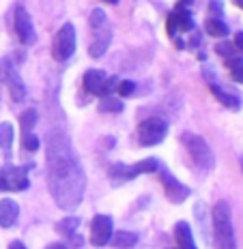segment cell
<instances>
[{
	"label": "cell",
	"mask_w": 243,
	"mask_h": 249,
	"mask_svg": "<svg viewBox=\"0 0 243 249\" xmlns=\"http://www.w3.org/2000/svg\"><path fill=\"white\" fill-rule=\"evenodd\" d=\"M22 144H24V148L26 150H37L39 148V138L37 136H33V133H24V140H22Z\"/></svg>",
	"instance_id": "28"
},
{
	"label": "cell",
	"mask_w": 243,
	"mask_h": 249,
	"mask_svg": "<svg viewBox=\"0 0 243 249\" xmlns=\"http://www.w3.org/2000/svg\"><path fill=\"white\" fill-rule=\"evenodd\" d=\"M75 52V28L74 24H65L63 28L56 33L54 43H52V54L56 60H67Z\"/></svg>",
	"instance_id": "6"
},
{
	"label": "cell",
	"mask_w": 243,
	"mask_h": 249,
	"mask_svg": "<svg viewBox=\"0 0 243 249\" xmlns=\"http://www.w3.org/2000/svg\"><path fill=\"white\" fill-rule=\"evenodd\" d=\"M9 249H26L24 243H19V241H13L11 245H9Z\"/></svg>",
	"instance_id": "30"
},
{
	"label": "cell",
	"mask_w": 243,
	"mask_h": 249,
	"mask_svg": "<svg viewBox=\"0 0 243 249\" xmlns=\"http://www.w3.org/2000/svg\"><path fill=\"white\" fill-rule=\"evenodd\" d=\"M15 35H18L19 41L26 45L35 43V26L24 7H19L18 11H15Z\"/></svg>",
	"instance_id": "12"
},
{
	"label": "cell",
	"mask_w": 243,
	"mask_h": 249,
	"mask_svg": "<svg viewBox=\"0 0 243 249\" xmlns=\"http://www.w3.org/2000/svg\"><path fill=\"white\" fill-rule=\"evenodd\" d=\"M213 238L215 249H237L230 206L226 202H218L213 206Z\"/></svg>",
	"instance_id": "2"
},
{
	"label": "cell",
	"mask_w": 243,
	"mask_h": 249,
	"mask_svg": "<svg viewBox=\"0 0 243 249\" xmlns=\"http://www.w3.org/2000/svg\"><path fill=\"white\" fill-rule=\"evenodd\" d=\"M99 112H123V101L121 99H114V97H101L99 101Z\"/></svg>",
	"instance_id": "21"
},
{
	"label": "cell",
	"mask_w": 243,
	"mask_h": 249,
	"mask_svg": "<svg viewBox=\"0 0 243 249\" xmlns=\"http://www.w3.org/2000/svg\"><path fill=\"white\" fill-rule=\"evenodd\" d=\"M235 2H237V4H239V7H241V9H243V0H235Z\"/></svg>",
	"instance_id": "34"
},
{
	"label": "cell",
	"mask_w": 243,
	"mask_h": 249,
	"mask_svg": "<svg viewBox=\"0 0 243 249\" xmlns=\"http://www.w3.org/2000/svg\"><path fill=\"white\" fill-rule=\"evenodd\" d=\"M211 90H213V95L218 97V99L224 103L226 107H232V110H237V107L241 106V99L237 95H232V92H228V90H224L222 86H218V84H211Z\"/></svg>",
	"instance_id": "17"
},
{
	"label": "cell",
	"mask_w": 243,
	"mask_h": 249,
	"mask_svg": "<svg viewBox=\"0 0 243 249\" xmlns=\"http://www.w3.org/2000/svg\"><path fill=\"white\" fill-rule=\"evenodd\" d=\"M106 82H108V75L99 69H89L84 73V88L91 95L106 97Z\"/></svg>",
	"instance_id": "14"
},
{
	"label": "cell",
	"mask_w": 243,
	"mask_h": 249,
	"mask_svg": "<svg viewBox=\"0 0 243 249\" xmlns=\"http://www.w3.org/2000/svg\"><path fill=\"white\" fill-rule=\"evenodd\" d=\"M183 144H185V148H187V153L192 155L194 163L198 165V168L211 170L215 165L213 150H211V146L200 136H196V133H183Z\"/></svg>",
	"instance_id": "3"
},
{
	"label": "cell",
	"mask_w": 243,
	"mask_h": 249,
	"mask_svg": "<svg viewBox=\"0 0 243 249\" xmlns=\"http://www.w3.org/2000/svg\"><path fill=\"white\" fill-rule=\"evenodd\" d=\"M0 84H4L9 88L13 101H24V97H26L24 82H22V77H19V73L15 71L13 62L9 58L0 60Z\"/></svg>",
	"instance_id": "5"
},
{
	"label": "cell",
	"mask_w": 243,
	"mask_h": 249,
	"mask_svg": "<svg viewBox=\"0 0 243 249\" xmlns=\"http://www.w3.org/2000/svg\"><path fill=\"white\" fill-rule=\"evenodd\" d=\"M93 33H95V37H93L91 45H89V54L93 58H99V56L106 54L108 45H110V39H112V30L106 26H99V28H93Z\"/></svg>",
	"instance_id": "13"
},
{
	"label": "cell",
	"mask_w": 243,
	"mask_h": 249,
	"mask_svg": "<svg viewBox=\"0 0 243 249\" xmlns=\"http://www.w3.org/2000/svg\"><path fill=\"white\" fill-rule=\"evenodd\" d=\"M159 168V161L157 159H144V161H138L133 165H123V163H116L112 165L110 170V176L116 180H129V178H136L138 174H149V172H157Z\"/></svg>",
	"instance_id": "7"
},
{
	"label": "cell",
	"mask_w": 243,
	"mask_h": 249,
	"mask_svg": "<svg viewBox=\"0 0 243 249\" xmlns=\"http://www.w3.org/2000/svg\"><path fill=\"white\" fill-rule=\"evenodd\" d=\"M189 30H194L192 13L185 9V4H177L168 18V35L172 39H177L179 33H189Z\"/></svg>",
	"instance_id": "9"
},
{
	"label": "cell",
	"mask_w": 243,
	"mask_h": 249,
	"mask_svg": "<svg viewBox=\"0 0 243 249\" xmlns=\"http://www.w3.org/2000/svg\"><path fill=\"white\" fill-rule=\"evenodd\" d=\"M103 2H110V4H116L118 0H103Z\"/></svg>",
	"instance_id": "32"
},
{
	"label": "cell",
	"mask_w": 243,
	"mask_h": 249,
	"mask_svg": "<svg viewBox=\"0 0 243 249\" xmlns=\"http://www.w3.org/2000/svg\"><path fill=\"white\" fill-rule=\"evenodd\" d=\"M174 236H177L179 249H196V243H194V236H192V228L185 224V221H179V224L174 226Z\"/></svg>",
	"instance_id": "16"
},
{
	"label": "cell",
	"mask_w": 243,
	"mask_h": 249,
	"mask_svg": "<svg viewBox=\"0 0 243 249\" xmlns=\"http://www.w3.org/2000/svg\"><path fill=\"white\" fill-rule=\"evenodd\" d=\"M133 90H136V84H133V82H129V80H123V82H118V86H116V92H118V97H123V99L131 95Z\"/></svg>",
	"instance_id": "26"
},
{
	"label": "cell",
	"mask_w": 243,
	"mask_h": 249,
	"mask_svg": "<svg viewBox=\"0 0 243 249\" xmlns=\"http://www.w3.org/2000/svg\"><path fill=\"white\" fill-rule=\"evenodd\" d=\"M91 28H99V26H106L108 19H106V13L101 11V9H95V11L91 13Z\"/></svg>",
	"instance_id": "25"
},
{
	"label": "cell",
	"mask_w": 243,
	"mask_h": 249,
	"mask_svg": "<svg viewBox=\"0 0 243 249\" xmlns=\"http://www.w3.org/2000/svg\"><path fill=\"white\" fill-rule=\"evenodd\" d=\"M77 224H80V221H77L75 217H69V219H65L63 224L58 226V230H60V232H65V234H69V236H71V234H74V232H75Z\"/></svg>",
	"instance_id": "27"
},
{
	"label": "cell",
	"mask_w": 243,
	"mask_h": 249,
	"mask_svg": "<svg viewBox=\"0 0 243 249\" xmlns=\"http://www.w3.org/2000/svg\"><path fill=\"white\" fill-rule=\"evenodd\" d=\"M168 133V123L164 118H147L144 123H140L138 127V142L140 146H155L159 144Z\"/></svg>",
	"instance_id": "4"
},
{
	"label": "cell",
	"mask_w": 243,
	"mask_h": 249,
	"mask_svg": "<svg viewBox=\"0 0 243 249\" xmlns=\"http://www.w3.org/2000/svg\"><path fill=\"white\" fill-rule=\"evenodd\" d=\"M112 238V217L108 215H97L91 224V243L95 247L108 245Z\"/></svg>",
	"instance_id": "11"
},
{
	"label": "cell",
	"mask_w": 243,
	"mask_h": 249,
	"mask_svg": "<svg viewBox=\"0 0 243 249\" xmlns=\"http://www.w3.org/2000/svg\"><path fill=\"white\" fill-rule=\"evenodd\" d=\"M110 243L116 249H131L138 243V234H133V232H116V234H112Z\"/></svg>",
	"instance_id": "18"
},
{
	"label": "cell",
	"mask_w": 243,
	"mask_h": 249,
	"mask_svg": "<svg viewBox=\"0 0 243 249\" xmlns=\"http://www.w3.org/2000/svg\"><path fill=\"white\" fill-rule=\"evenodd\" d=\"M228 69H230L232 80L243 84V58H230L228 60Z\"/></svg>",
	"instance_id": "23"
},
{
	"label": "cell",
	"mask_w": 243,
	"mask_h": 249,
	"mask_svg": "<svg viewBox=\"0 0 243 249\" xmlns=\"http://www.w3.org/2000/svg\"><path fill=\"white\" fill-rule=\"evenodd\" d=\"M241 165H243V159H241Z\"/></svg>",
	"instance_id": "35"
},
{
	"label": "cell",
	"mask_w": 243,
	"mask_h": 249,
	"mask_svg": "<svg viewBox=\"0 0 243 249\" xmlns=\"http://www.w3.org/2000/svg\"><path fill=\"white\" fill-rule=\"evenodd\" d=\"M48 249H67V247L63 245V243H52V245H50Z\"/></svg>",
	"instance_id": "31"
},
{
	"label": "cell",
	"mask_w": 243,
	"mask_h": 249,
	"mask_svg": "<svg viewBox=\"0 0 243 249\" xmlns=\"http://www.w3.org/2000/svg\"><path fill=\"white\" fill-rule=\"evenodd\" d=\"M37 110H26L22 116H19V124H22V131L24 133H30L33 131V127L37 124Z\"/></svg>",
	"instance_id": "22"
},
{
	"label": "cell",
	"mask_w": 243,
	"mask_h": 249,
	"mask_svg": "<svg viewBox=\"0 0 243 249\" xmlns=\"http://www.w3.org/2000/svg\"><path fill=\"white\" fill-rule=\"evenodd\" d=\"M205 28L211 37H226L228 35V26H226V22L222 18H209L205 22Z\"/></svg>",
	"instance_id": "19"
},
{
	"label": "cell",
	"mask_w": 243,
	"mask_h": 249,
	"mask_svg": "<svg viewBox=\"0 0 243 249\" xmlns=\"http://www.w3.org/2000/svg\"><path fill=\"white\" fill-rule=\"evenodd\" d=\"M18 215H19L18 202H13L11 198H4L0 202V226L2 228H11L15 219H18Z\"/></svg>",
	"instance_id": "15"
},
{
	"label": "cell",
	"mask_w": 243,
	"mask_h": 249,
	"mask_svg": "<svg viewBox=\"0 0 243 249\" xmlns=\"http://www.w3.org/2000/svg\"><path fill=\"white\" fill-rule=\"evenodd\" d=\"M235 48H237V52H241V54H243V33L235 35Z\"/></svg>",
	"instance_id": "29"
},
{
	"label": "cell",
	"mask_w": 243,
	"mask_h": 249,
	"mask_svg": "<svg viewBox=\"0 0 243 249\" xmlns=\"http://www.w3.org/2000/svg\"><path fill=\"white\" fill-rule=\"evenodd\" d=\"M215 50H218V54L220 56H226V58H235V54H237V48H235V43H228V41H226V43H218L215 45Z\"/></svg>",
	"instance_id": "24"
},
{
	"label": "cell",
	"mask_w": 243,
	"mask_h": 249,
	"mask_svg": "<svg viewBox=\"0 0 243 249\" xmlns=\"http://www.w3.org/2000/svg\"><path fill=\"white\" fill-rule=\"evenodd\" d=\"M157 172H159V178H162L164 191H166V196H168L170 202H174V204H181L183 200H187V196H189L187 187H185L183 183H179V180L174 178V176L170 174L166 168H162V165L157 168Z\"/></svg>",
	"instance_id": "10"
},
{
	"label": "cell",
	"mask_w": 243,
	"mask_h": 249,
	"mask_svg": "<svg viewBox=\"0 0 243 249\" xmlns=\"http://www.w3.org/2000/svg\"><path fill=\"white\" fill-rule=\"evenodd\" d=\"M28 189V168L4 165L0 172V191H24Z\"/></svg>",
	"instance_id": "8"
},
{
	"label": "cell",
	"mask_w": 243,
	"mask_h": 249,
	"mask_svg": "<svg viewBox=\"0 0 243 249\" xmlns=\"http://www.w3.org/2000/svg\"><path fill=\"white\" fill-rule=\"evenodd\" d=\"M189 2H194V0H181V4H189Z\"/></svg>",
	"instance_id": "33"
},
{
	"label": "cell",
	"mask_w": 243,
	"mask_h": 249,
	"mask_svg": "<svg viewBox=\"0 0 243 249\" xmlns=\"http://www.w3.org/2000/svg\"><path fill=\"white\" fill-rule=\"evenodd\" d=\"M13 144V124L11 123H0V148L9 150Z\"/></svg>",
	"instance_id": "20"
},
{
	"label": "cell",
	"mask_w": 243,
	"mask_h": 249,
	"mask_svg": "<svg viewBox=\"0 0 243 249\" xmlns=\"http://www.w3.org/2000/svg\"><path fill=\"white\" fill-rule=\"evenodd\" d=\"M48 183L60 209L71 211L82 202L86 187L84 170L67 136L54 131L48 138Z\"/></svg>",
	"instance_id": "1"
}]
</instances>
